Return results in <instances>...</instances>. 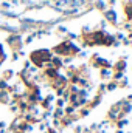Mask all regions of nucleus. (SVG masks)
<instances>
[{"mask_svg":"<svg viewBox=\"0 0 132 133\" xmlns=\"http://www.w3.org/2000/svg\"><path fill=\"white\" fill-rule=\"evenodd\" d=\"M107 20H110V22H115L117 20V16H115V12L113 11H107Z\"/></svg>","mask_w":132,"mask_h":133,"instance_id":"f257e3e1","label":"nucleus"},{"mask_svg":"<svg viewBox=\"0 0 132 133\" xmlns=\"http://www.w3.org/2000/svg\"><path fill=\"white\" fill-rule=\"evenodd\" d=\"M0 98H2V101H3V102H5V101H8V95L2 93V95H0Z\"/></svg>","mask_w":132,"mask_h":133,"instance_id":"f03ea898","label":"nucleus"}]
</instances>
